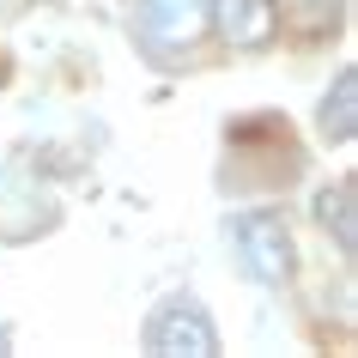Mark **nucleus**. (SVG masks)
Masks as SVG:
<instances>
[{
	"label": "nucleus",
	"mask_w": 358,
	"mask_h": 358,
	"mask_svg": "<svg viewBox=\"0 0 358 358\" xmlns=\"http://www.w3.org/2000/svg\"><path fill=\"white\" fill-rule=\"evenodd\" d=\"M225 243H231V262L237 273L267 292H280V285L298 280V237L285 225V213L273 207H249V213H231L225 219Z\"/></svg>",
	"instance_id": "1"
},
{
	"label": "nucleus",
	"mask_w": 358,
	"mask_h": 358,
	"mask_svg": "<svg viewBox=\"0 0 358 358\" xmlns=\"http://www.w3.org/2000/svg\"><path fill=\"white\" fill-rule=\"evenodd\" d=\"M358 189L352 176H340V182H328V189H316V225L334 237L340 255H358Z\"/></svg>",
	"instance_id": "6"
},
{
	"label": "nucleus",
	"mask_w": 358,
	"mask_h": 358,
	"mask_svg": "<svg viewBox=\"0 0 358 358\" xmlns=\"http://www.w3.org/2000/svg\"><path fill=\"white\" fill-rule=\"evenodd\" d=\"M316 134L328 140V146H346L358 134V67H340L334 85L322 92L316 103Z\"/></svg>",
	"instance_id": "5"
},
{
	"label": "nucleus",
	"mask_w": 358,
	"mask_h": 358,
	"mask_svg": "<svg viewBox=\"0 0 358 358\" xmlns=\"http://www.w3.org/2000/svg\"><path fill=\"white\" fill-rule=\"evenodd\" d=\"M140 346L152 358H213L219 352V328L194 298H164L140 328Z\"/></svg>",
	"instance_id": "2"
},
{
	"label": "nucleus",
	"mask_w": 358,
	"mask_h": 358,
	"mask_svg": "<svg viewBox=\"0 0 358 358\" xmlns=\"http://www.w3.org/2000/svg\"><path fill=\"white\" fill-rule=\"evenodd\" d=\"M134 24H140L158 49H194V43L213 31L207 0H134Z\"/></svg>",
	"instance_id": "3"
},
{
	"label": "nucleus",
	"mask_w": 358,
	"mask_h": 358,
	"mask_svg": "<svg viewBox=\"0 0 358 358\" xmlns=\"http://www.w3.org/2000/svg\"><path fill=\"white\" fill-rule=\"evenodd\" d=\"M207 19L231 49H267L280 37V0H207Z\"/></svg>",
	"instance_id": "4"
}]
</instances>
